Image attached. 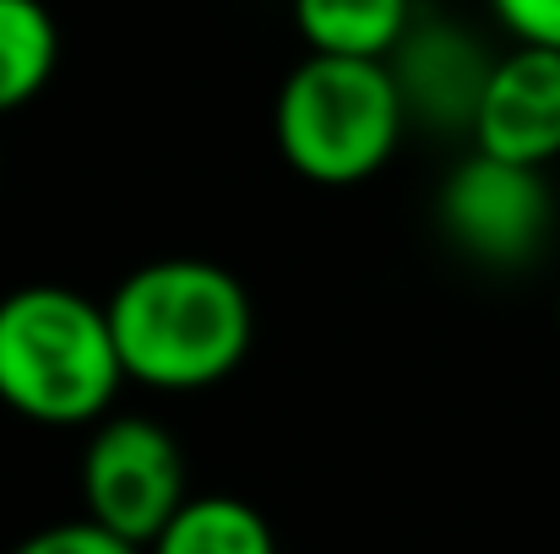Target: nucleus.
<instances>
[{"label": "nucleus", "instance_id": "nucleus-1", "mask_svg": "<svg viewBox=\"0 0 560 554\" xmlns=\"http://www.w3.org/2000/svg\"><path fill=\"white\" fill-rule=\"evenodd\" d=\"M109 332L126 380L153 391H201L234 375L250 354V294L245 283L201 256H164L137 267L109 299Z\"/></svg>", "mask_w": 560, "mask_h": 554}, {"label": "nucleus", "instance_id": "nucleus-2", "mask_svg": "<svg viewBox=\"0 0 560 554\" xmlns=\"http://www.w3.org/2000/svg\"><path fill=\"white\" fill-rule=\"evenodd\" d=\"M126 380L109 310L60 283L0 299V402L33 424H98Z\"/></svg>", "mask_w": 560, "mask_h": 554}, {"label": "nucleus", "instance_id": "nucleus-3", "mask_svg": "<svg viewBox=\"0 0 560 554\" xmlns=\"http://www.w3.org/2000/svg\"><path fill=\"white\" fill-rule=\"evenodd\" d=\"M408 131L402 93L386 60L305 55L272 104L283 164L311 185H360L397 153Z\"/></svg>", "mask_w": 560, "mask_h": 554}, {"label": "nucleus", "instance_id": "nucleus-4", "mask_svg": "<svg viewBox=\"0 0 560 554\" xmlns=\"http://www.w3.org/2000/svg\"><path fill=\"white\" fill-rule=\"evenodd\" d=\"M186 451L153 419H104L82 451V511L126 544H159V533L186 511Z\"/></svg>", "mask_w": 560, "mask_h": 554}, {"label": "nucleus", "instance_id": "nucleus-5", "mask_svg": "<svg viewBox=\"0 0 560 554\" xmlns=\"http://www.w3.org/2000/svg\"><path fill=\"white\" fill-rule=\"evenodd\" d=\"M441 228L457 250L490 267H523L545 250L556 223V196L545 169H523L490 153H468L441 185Z\"/></svg>", "mask_w": 560, "mask_h": 554}, {"label": "nucleus", "instance_id": "nucleus-6", "mask_svg": "<svg viewBox=\"0 0 560 554\" xmlns=\"http://www.w3.org/2000/svg\"><path fill=\"white\" fill-rule=\"evenodd\" d=\"M474 153L545 169L560 158V55L506 49L474 115Z\"/></svg>", "mask_w": 560, "mask_h": 554}, {"label": "nucleus", "instance_id": "nucleus-7", "mask_svg": "<svg viewBox=\"0 0 560 554\" xmlns=\"http://www.w3.org/2000/svg\"><path fill=\"white\" fill-rule=\"evenodd\" d=\"M386 66H392V82L402 93L408 120L457 126V131L474 137V115H479V98L490 87L495 60L463 27L413 22V33L397 44V55Z\"/></svg>", "mask_w": 560, "mask_h": 554}, {"label": "nucleus", "instance_id": "nucleus-8", "mask_svg": "<svg viewBox=\"0 0 560 554\" xmlns=\"http://www.w3.org/2000/svg\"><path fill=\"white\" fill-rule=\"evenodd\" d=\"M413 22V0H294L305 49L332 60H392Z\"/></svg>", "mask_w": 560, "mask_h": 554}, {"label": "nucleus", "instance_id": "nucleus-9", "mask_svg": "<svg viewBox=\"0 0 560 554\" xmlns=\"http://www.w3.org/2000/svg\"><path fill=\"white\" fill-rule=\"evenodd\" d=\"M60 66V27L44 0H0V115L33 104Z\"/></svg>", "mask_w": 560, "mask_h": 554}, {"label": "nucleus", "instance_id": "nucleus-10", "mask_svg": "<svg viewBox=\"0 0 560 554\" xmlns=\"http://www.w3.org/2000/svg\"><path fill=\"white\" fill-rule=\"evenodd\" d=\"M153 554H278L267 517L234 495H190Z\"/></svg>", "mask_w": 560, "mask_h": 554}, {"label": "nucleus", "instance_id": "nucleus-11", "mask_svg": "<svg viewBox=\"0 0 560 554\" xmlns=\"http://www.w3.org/2000/svg\"><path fill=\"white\" fill-rule=\"evenodd\" d=\"M11 554H142V550H137V544H126V539H115L109 528H98V522L77 517V522H55V528H44V533L22 539Z\"/></svg>", "mask_w": 560, "mask_h": 554}, {"label": "nucleus", "instance_id": "nucleus-12", "mask_svg": "<svg viewBox=\"0 0 560 554\" xmlns=\"http://www.w3.org/2000/svg\"><path fill=\"white\" fill-rule=\"evenodd\" d=\"M490 16L523 49H556L560 55V0H490Z\"/></svg>", "mask_w": 560, "mask_h": 554}, {"label": "nucleus", "instance_id": "nucleus-13", "mask_svg": "<svg viewBox=\"0 0 560 554\" xmlns=\"http://www.w3.org/2000/svg\"><path fill=\"white\" fill-rule=\"evenodd\" d=\"M556 321H560V299H556Z\"/></svg>", "mask_w": 560, "mask_h": 554}]
</instances>
